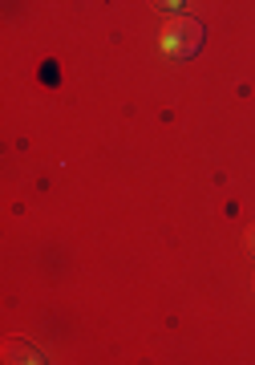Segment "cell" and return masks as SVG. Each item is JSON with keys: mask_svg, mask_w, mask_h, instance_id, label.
Returning <instances> with one entry per match:
<instances>
[{"mask_svg": "<svg viewBox=\"0 0 255 365\" xmlns=\"http://www.w3.org/2000/svg\"><path fill=\"white\" fill-rule=\"evenodd\" d=\"M247 244H251V252H255V223H251V232H247Z\"/></svg>", "mask_w": 255, "mask_h": 365, "instance_id": "cell-4", "label": "cell"}, {"mask_svg": "<svg viewBox=\"0 0 255 365\" xmlns=\"http://www.w3.org/2000/svg\"><path fill=\"white\" fill-rule=\"evenodd\" d=\"M154 9H162V13H179L182 9V0H150Z\"/></svg>", "mask_w": 255, "mask_h": 365, "instance_id": "cell-3", "label": "cell"}, {"mask_svg": "<svg viewBox=\"0 0 255 365\" xmlns=\"http://www.w3.org/2000/svg\"><path fill=\"white\" fill-rule=\"evenodd\" d=\"M4 361H28V365H41L45 357H41L33 345H25V341H9L4 345Z\"/></svg>", "mask_w": 255, "mask_h": 365, "instance_id": "cell-2", "label": "cell"}, {"mask_svg": "<svg viewBox=\"0 0 255 365\" xmlns=\"http://www.w3.org/2000/svg\"><path fill=\"white\" fill-rule=\"evenodd\" d=\"M158 45H162L166 57L187 61V57H194V53L203 49V25H199L194 16H175V21H166Z\"/></svg>", "mask_w": 255, "mask_h": 365, "instance_id": "cell-1", "label": "cell"}]
</instances>
